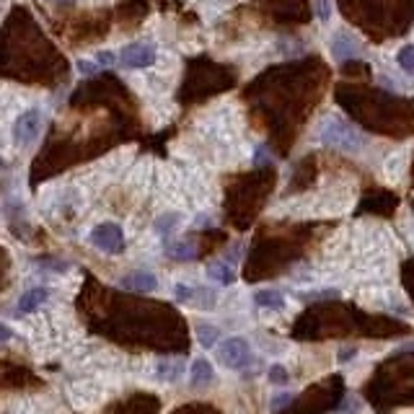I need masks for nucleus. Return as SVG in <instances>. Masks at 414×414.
Here are the masks:
<instances>
[{"mask_svg": "<svg viewBox=\"0 0 414 414\" xmlns=\"http://www.w3.org/2000/svg\"><path fill=\"white\" fill-rule=\"evenodd\" d=\"M321 137H324V143L334 145V148L347 151V153L360 151V145H363L358 132H355L350 125H344V122H339V120L329 122L327 127H324V132H321Z\"/></svg>", "mask_w": 414, "mask_h": 414, "instance_id": "obj_2", "label": "nucleus"}, {"mask_svg": "<svg viewBox=\"0 0 414 414\" xmlns=\"http://www.w3.org/2000/svg\"><path fill=\"white\" fill-rule=\"evenodd\" d=\"M174 295H176V301H179V303H189L192 298H194V287H189V285H176L174 287Z\"/></svg>", "mask_w": 414, "mask_h": 414, "instance_id": "obj_18", "label": "nucleus"}, {"mask_svg": "<svg viewBox=\"0 0 414 414\" xmlns=\"http://www.w3.org/2000/svg\"><path fill=\"white\" fill-rule=\"evenodd\" d=\"M254 303L259 306V308L280 310V308H285V295L280 293V290L264 287V290H256V293H254Z\"/></svg>", "mask_w": 414, "mask_h": 414, "instance_id": "obj_9", "label": "nucleus"}, {"mask_svg": "<svg viewBox=\"0 0 414 414\" xmlns=\"http://www.w3.org/2000/svg\"><path fill=\"white\" fill-rule=\"evenodd\" d=\"M166 254L171 259H179V262H189L197 256V249L192 246L189 241H176V244H168L166 246Z\"/></svg>", "mask_w": 414, "mask_h": 414, "instance_id": "obj_11", "label": "nucleus"}, {"mask_svg": "<svg viewBox=\"0 0 414 414\" xmlns=\"http://www.w3.org/2000/svg\"><path fill=\"white\" fill-rule=\"evenodd\" d=\"M49 298V290L47 287H32V290H26L21 295V301H18V313H32L42 306V303Z\"/></svg>", "mask_w": 414, "mask_h": 414, "instance_id": "obj_8", "label": "nucleus"}, {"mask_svg": "<svg viewBox=\"0 0 414 414\" xmlns=\"http://www.w3.org/2000/svg\"><path fill=\"white\" fill-rule=\"evenodd\" d=\"M78 70L80 73H86V75H94V73H99V65H91V63H83V60H80L78 63Z\"/></svg>", "mask_w": 414, "mask_h": 414, "instance_id": "obj_19", "label": "nucleus"}, {"mask_svg": "<svg viewBox=\"0 0 414 414\" xmlns=\"http://www.w3.org/2000/svg\"><path fill=\"white\" fill-rule=\"evenodd\" d=\"M96 60H99L101 65H114V63H117V57H114L112 52H99V55H96Z\"/></svg>", "mask_w": 414, "mask_h": 414, "instance_id": "obj_20", "label": "nucleus"}, {"mask_svg": "<svg viewBox=\"0 0 414 414\" xmlns=\"http://www.w3.org/2000/svg\"><path fill=\"white\" fill-rule=\"evenodd\" d=\"M120 63L130 70H140V68H151L156 63V49L151 44H143V42H135V44H127V47L120 52Z\"/></svg>", "mask_w": 414, "mask_h": 414, "instance_id": "obj_4", "label": "nucleus"}, {"mask_svg": "<svg viewBox=\"0 0 414 414\" xmlns=\"http://www.w3.org/2000/svg\"><path fill=\"white\" fill-rule=\"evenodd\" d=\"M319 16L327 21L329 18V6H327V0H319Z\"/></svg>", "mask_w": 414, "mask_h": 414, "instance_id": "obj_24", "label": "nucleus"}, {"mask_svg": "<svg viewBox=\"0 0 414 414\" xmlns=\"http://www.w3.org/2000/svg\"><path fill=\"white\" fill-rule=\"evenodd\" d=\"M11 337H13V329L6 327V324H0V344H3V342H8Z\"/></svg>", "mask_w": 414, "mask_h": 414, "instance_id": "obj_21", "label": "nucleus"}, {"mask_svg": "<svg viewBox=\"0 0 414 414\" xmlns=\"http://www.w3.org/2000/svg\"><path fill=\"white\" fill-rule=\"evenodd\" d=\"M207 277L220 282V285H233L236 282V272L228 262H215L207 267Z\"/></svg>", "mask_w": 414, "mask_h": 414, "instance_id": "obj_10", "label": "nucleus"}, {"mask_svg": "<svg viewBox=\"0 0 414 414\" xmlns=\"http://www.w3.org/2000/svg\"><path fill=\"white\" fill-rule=\"evenodd\" d=\"M122 287H127V290H137V293H151L158 287V277L153 275V272H145V270H137L127 277H122Z\"/></svg>", "mask_w": 414, "mask_h": 414, "instance_id": "obj_6", "label": "nucleus"}, {"mask_svg": "<svg viewBox=\"0 0 414 414\" xmlns=\"http://www.w3.org/2000/svg\"><path fill=\"white\" fill-rule=\"evenodd\" d=\"M0 168H3V158H0Z\"/></svg>", "mask_w": 414, "mask_h": 414, "instance_id": "obj_25", "label": "nucleus"}, {"mask_svg": "<svg viewBox=\"0 0 414 414\" xmlns=\"http://www.w3.org/2000/svg\"><path fill=\"white\" fill-rule=\"evenodd\" d=\"M355 352H358L355 347H352V350H350V347H347V350H342V352H339V363H347L350 358H355Z\"/></svg>", "mask_w": 414, "mask_h": 414, "instance_id": "obj_23", "label": "nucleus"}, {"mask_svg": "<svg viewBox=\"0 0 414 414\" xmlns=\"http://www.w3.org/2000/svg\"><path fill=\"white\" fill-rule=\"evenodd\" d=\"M176 223H179V218H176L174 213H168V215H163V218L158 220V223H156V228H158L161 236H166V233L171 231V228H174Z\"/></svg>", "mask_w": 414, "mask_h": 414, "instance_id": "obj_17", "label": "nucleus"}, {"mask_svg": "<svg viewBox=\"0 0 414 414\" xmlns=\"http://www.w3.org/2000/svg\"><path fill=\"white\" fill-rule=\"evenodd\" d=\"M156 375H158L161 381L174 383L176 378L182 375V363H179V360H171V363H158V368H156Z\"/></svg>", "mask_w": 414, "mask_h": 414, "instance_id": "obj_12", "label": "nucleus"}, {"mask_svg": "<svg viewBox=\"0 0 414 414\" xmlns=\"http://www.w3.org/2000/svg\"><path fill=\"white\" fill-rule=\"evenodd\" d=\"M290 381V375H287V370L282 365H272L270 368V383H275V386H285V383Z\"/></svg>", "mask_w": 414, "mask_h": 414, "instance_id": "obj_16", "label": "nucleus"}, {"mask_svg": "<svg viewBox=\"0 0 414 414\" xmlns=\"http://www.w3.org/2000/svg\"><path fill=\"white\" fill-rule=\"evenodd\" d=\"M213 378H215V373H213V365H210L205 358H199V360H194V363H192L189 383L194 386V389H202V386H207V383H213Z\"/></svg>", "mask_w": 414, "mask_h": 414, "instance_id": "obj_7", "label": "nucleus"}, {"mask_svg": "<svg viewBox=\"0 0 414 414\" xmlns=\"http://www.w3.org/2000/svg\"><path fill=\"white\" fill-rule=\"evenodd\" d=\"M290 401V394H282V396H275L272 399V409H280L282 404H287Z\"/></svg>", "mask_w": 414, "mask_h": 414, "instance_id": "obj_22", "label": "nucleus"}, {"mask_svg": "<svg viewBox=\"0 0 414 414\" xmlns=\"http://www.w3.org/2000/svg\"><path fill=\"white\" fill-rule=\"evenodd\" d=\"M218 360H220L225 368H231V370H244V368L251 363V347H249V342L244 337H231V339L220 342V347H218Z\"/></svg>", "mask_w": 414, "mask_h": 414, "instance_id": "obj_1", "label": "nucleus"}, {"mask_svg": "<svg viewBox=\"0 0 414 414\" xmlns=\"http://www.w3.org/2000/svg\"><path fill=\"white\" fill-rule=\"evenodd\" d=\"M39 127H42L39 112H37V109H29V112H24L16 120V125H13V135H16V143L21 145V148L32 145L34 140H37V135H39Z\"/></svg>", "mask_w": 414, "mask_h": 414, "instance_id": "obj_5", "label": "nucleus"}, {"mask_svg": "<svg viewBox=\"0 0 414 414\" xmlns=\"http://www.w3.org/2000/svg\"><path fill=\"white\" fill-rule=\"evenodd\" d=\"M396 60H399V65H401L406 73H412V75H414V44H409V47L401 49V52L396 55Z\"/></svg>", "mask_w": 414, "mask_h": 414, "instance_id": "obj_15", "label": "nucleus"}, {"mask_svg": "<svg viewBox=\"0 0 414 414\" xmlns=\"http://www.w3.org/2000/svg\"><path fill=\"white\" fill-rule=\"evenodd\" d=\"M332 52H334L339 60H347V57H355L358 47H355L350 39H344V37H337V39L332 42Z\"/></svg>", "mask_w": 414, "mask_h": 414, "instance_id": "obj_13", "label": "nucleus"}, {"mask_svg": "<svg viewBox=\"0 0 414 414\" xmlns=\"http://www.w3.org/2000/svg\"><path fill=\"white\" fill-rule=\"evenodd\" d=\"M91 244L104 254H120L125 251V231L117 223H101L91 231Z\"/></svg>", "mask_w": 414, "mask_h": 414, "instance_id": "obj_3", "label": "nucleus"}, {"mask_svg": "<svg viewBox=\"0 0 414 414\" xmlns=\"http://www.w3.org/2000/svg\"><path fill=\"white\" fill-rule=\"evenodd\" d=\"M197 337H199V344H202V347H213V344L218 342L220 332H218L215 327H210V324H199V327H197Z\"/></svg>", "mask_w": 414, "mask_h": 414, "instance_id": "obj_14", "label": "nucleus"}]
</instances>
